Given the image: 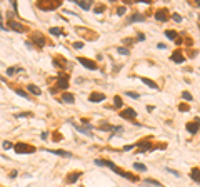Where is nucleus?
Segmentation results:
<instances>
[{"instance_id":"nucleus-1","label":"nucleus","mask_w":200,"mask_h":187,"mask_svg":"<svg viewBox=\"0 0 200 187\" xmlns=\"http://www.w3.org/2000/svg\"><path fill=\"white\" fill-rule=\"evenodd\" d=\"M95 164L97 166H107V167H110L113 172H117L120 177H123V179H128V181H139V177H135V176H132V174H128V172H125V171H122V169H118L117 166H113L112 162H108V161H102V159H97L95 161Z\"/></svg>"},{"instance_id":"nucleus-2","label":"nucleus","mask_w":200,"mask_h":187,"mask_svg":"<svg viewBox=\"0 0 200 187\" xmlns=\"http://www.w3.org/2000/svg\"><path fill=\"white\" fill-rule=\"evenodd\" d=\"M15 152H17V154H33V152H35V147L20 142V144H17V146H15Z\"/></svg>"},{"instance_id":"nucleus-3","label":"nucleus","mask_w":200,"mask_h":187,"mask_svg":"<svg viewBox=\"0 0 200 187\" xmlns=\"http://www.w3.org/2000/svg\"><path fill=\"white\" fill-rule=\"evenodd\" d=\"M78 62L82 64L85 69H88V70H95L97 69V64L93 62V60H90V59H85V57H78Z\"/></svg>"},{"instance_id":"nucleus-4","label":"nucleus","mask_w":200,"mask_h":187,"mask_svg":"<svg viewBox=\"0 0 200 187\" xmlns=\"http://www.w3.org/2000/svg\"><path fill=\"white\" fill-rule=\"evenodd\" d=\"M200 129V119L197 117V119L194 120V122H190V124H187V130H189L190 134H197Z\"/></svg>"},{"instance_id":"nucleus-5","label":"nucleus","mask_w":200,"mask_h":187,"mask_svg":"<svg viewBox=\"0 0 200 187\" xmlns=\"http://www.w3.org/2000/svg\"><path fill=\"white\" fill-rule=\"evenodd\" d=\"M155 19L159 22H165L167 19H169V12L165 10V9H160V10L155 12Z\"/></svg>"},{"instance_id":"nucleus-6","label":"nucleus","mask_w":200,"mask_h":187,"mask_svg":"<svg viewBox=\"0 0 200 187\" xmlns=\"http://www.w3.org/2000/svg\"><path fill=\"white\" fill-rule=\"evenodd\" d=\"M120 117H122V119H132L133 120L137 117V112L133 109H127V110H123V112H120Z\"/></svg>"},{"instance_id":"nucleus-7","label":"nucleus","mask_w":200,"mask_h":187,"mask_svg":"<svg viewBox=\"0 0 200 187\" xmlns=\"http://www.w3.org/2000/svg\"><path fill=\"white\" fill-rule=\"evenodd\" d=\"M60 5V2H53V4H43V2H38V7L42 10H53L57 7Z\"/></svg>"},{"instance_id":"nucleus-8","label":"nucleus","mask_w":200,"mask_h":187,"mask_svg":"<svg viewBox=\"0 0 200 187\" xmlns=\"http://www.w3.org/2000/svg\"><path fill=\"white\" fill-rule=\"evenodd\" d=\"M9 27H10V29H14L15 32H23V30H25V27L22 25V24H19V22H15V20L9 22Z\"/></svg>"},{"instance_id":"nucleus-9","label":"nucleus","mask_w":200,"mask_h":187,"mask_svg":"<svg viewBox=\"0 0 200 187\" xmlns=\"http://www.w3.org/2000/svg\"><path fill=\"white\" fill-rule=\"evenodd\" d=\"M58 87H60V89H67V87H68V77H67L65 74H62L60 77H58Z\"/></svg>"},{"instance_id":"nucleus-10","label":"nucleus","mask_w":200,"mask_h":187,"mask_svg":"<svg viewBox=\"0 0 200 187\" xmlns=\"http://www.w3.org/2000/svg\"><path fill=\"white\" fill-rule=\"evenodd\" d=\"M103 99H105V95H103V94H98V92H93L92 95L88 97V100H90V102H102Z\"/></svg>"},{"instance_id":"nucleus-11","label":"nucleus","mask_w":200,"mask_h":187,"mask_svg":"<svg viewBox=\"0 0 200 187\" xmlns=\"http://www.w3.org/2000/svg\"><path fill=\"white\" fill-rule=\"evenodd\" d=\"M172 60H174L175 64H182V62H185V57L180 52H174L172 54Z\"/></svg>"},{"instance_id":"nucleus-12","label":"nucleus","mask_w":200,"mask_h":187,"mask_svg":"<svg viewBox=\"0 0 200 187\" xmlns=\"http://www.w3.org/2000/svg\"><path fill=\"white\" fill-rule=\"evenodd\" d=\"M144 20V15H140V14H133V15H130L127 19L128 24H133V22H142Z\"/></svg>"},{"instance_id":"nucleus-13","label":"nucleus","mask_w":200,"mask_h":187,"mask_svg":"<svg viewBox=\"0 0 200 187\" xmlns=\"http://www.w3.org/2000/svg\"><path fill=\"white\" fill-rule=\"evenodd\" d=\"M75 4H77L80 9H83V10H88V9L92 7V4H90V2H83V0H77Z\"/></svg>"},{"instance_id":"nucleus-14","label":"nucleus","mask_w":200,"mask_h":187,"mask_svg":"<svg viewBox=\"0 0 200 187\" xmlns=\"http://www.w3.org/2000/svg\"><path fill=\"white\" fill-rule=\"evenodd\" d=\"M27 89H28V92L33 94V95H40V94H42V90L37 87V85H33V84H30V85H28Z\"/></svg>"},{"instance_id":"nucleus-15","label":"nucleus","mask_w":200,"mask_h":187,"mask_svg":"<svg viewBox=\"0 0 200 187\" xmlns=\"http://www.w3.org/2000/svg\"><path fill=\"white\" fill-rule=\"evenodd\" d=\"M190 177L194 179V181H197V182H200V169H192V172H190Z\"/></svg>"},{"instance_id":"nucleus-16","label":"nucleus","mask_w":200,"mask_h":187,"mask_svg":"<svg viewBox=\"0 0 200 187\" xmlns=\"http://www.w3.org/2000/svg\"><path fill=\"white\" fill-rule=\"evenodd\" d=\"M149 149H152V144H150V142H140L139 144V152L149 151Z\"/></svg>"},{"instance_id":"nucleus-17","label":"nucleus","mask_w":200,"mask_h":187,"mask_svg":"<svg viewBox=\"0 0 200 187\" xmlns=\"http://www.w3.org/2000/svg\"><path fill=\"white\" fill-rule=\"evenodd\" d=\"M62 100H63V102H65V104H73V95L72 94H63V95H62Z\"/></svg>"},{"instance_id":"nucleus-18","label":"nucleus","mask_w":200,"mask_h":187,"mask_svg":"<svg viewBox=\"0 0 200 187\" xmlns=\"http://www.w3.org/2000/svg\"><path fill=\"white\" fill-rule=\"evenodd\" d=\"M140 80H142V82H144L145 85H149V87H152V89H159V85H157V84H155L154 80H150V79H145V77H142V79H140Z\"/></svg>"},{"instance_id":"nucleus-19","label":"nucleus","mask_w":200,"mask_h":187,"mask_svg":"<svg viewBox=\"0 0 200 187\" xmlns=\"http://www.w3.org/2000/svg\"><path fill=\"white\" fill-rule=\"evenodd\" d=\"M82 176V174H80V172H72V174H70V176L67 177V182H70V184H72V182H75L78 179V177Z\"/></svg>"},{"instance_id":"nucleus-20","label":"nucleus","mask_w":200,"mask_h":187,"mask_svg":"<svg viewBox=\"0 0 200 187\" xmlns=\"http://www.w3.org/2000/svg\"><path fill=\"white\" fill-rule=\"evenodd\" d=\"M52 154H55V156H62V157H72L70 152H65V151H52Z\"/></svg>"},{"instance_id":"nucleus-21","label":"nucleus","mask_w":200,"mask_h":187,"mask_svg":"<svg viewBox=\"0 0 200 187\" xmlns=\"http://www.w3.org/2000/svg\"><path fill=\"white\" fill-rule=\"evenodd\" d=\"M145 184H147V186H154V187H164L160 182L154 181V179H147V181H145Z\"/></svg>"},{"instance_id":"nucleus-22","label":"nucleus","mask_w":200,"mask_h":187,"mask_svg":"<svg viewBox=\"0 0 200 187\" xmlns=\"http://www.w3.org/2000/svg\"><path fill=\"white\" fill-rule=\"evenodd\" d=\"M165 37H169L170 40H177V32H174V30H167V32H165Z\"/></svg>"},{"instance_id":"nucleus-23","label":"nucleus","mask_w":200,"mask_h":187,"mask_svg":"<svg viewBox=\"0 0 200 187\" xmlns=\"http://www.w3.org/2000/svg\"><path fill=\"white\" fill-rule=\"evenodd\" d=\"M33 37L37 39V45H38V47H43V44H45V40H43V37H42L40 34H35Z\"/></svg>"},{"instance_id":"nucleus-24","label":"nucleus","mask_w":200,"mask_h":187,"mask_svg":"<svg viewBox=\"0 0 200 187\" xmlns=\"http://www.w3.org/2000/svg\"><path fill=\"white\" fill-rule=\"evenodd\" d=\"M98 129H100V130H113V127L110 124H105V122H103V124L98 125Z\"/></svg>"},{"instance_id":"nucleus-25","label":"nucleus","mask_w":200,"mask_h":187,"mask_svg":"<svg viewBox=\"0 0 200 187\" xmlns=\"http://www.w3.org/2000/svg\"><path fill=\"white\" fill-rule=\"evenodd\" d=\"M133 167H135L137 171H140V172H145V171H147V167H145L144 164H139V162H135V164H133Z\"/></svg>"},{"instance_id":"nucleus-26","label":"nucleus","mask_w":200,"mask_h":187,"mask_svg":"<svg viewBox=\"0 0 200 187\" xmlns=\"http://www.w3.org/2000/svg\"><path fill=\"white\" fill-rule=\"evenodd\" d=\"M113 104H115V107H117V109H122V105H123V104H122V99H120L118 95L113 99Z\"/></svg>"},{"instance_id":"nucleus-27","label":"nucleus","mask_w":200,"mask_h":187,"mask_svg":"<svg viewBox=\"0 0 200 187\" xmlns=\"http://www.w3.org/2000/svg\"><path fill=\"white\" fill-rule=\"evenodd\" d=\"M117 52H118V54H122V55H128V54H130V52H128V49H127V47H118V49H117Z\"/></svg>"},{"instance_id":"nucleus-28","label":"nucleus","mask_w":200,"mask_h":187,"mask_svg":"<svg viewBox=\"0 0 200 187\" xmlns=\"http://www.w3.org/2000/svg\"><path fill=\"white\" fill-rule=\"evenodd\" d=\"M50 34H52V35H60L62 30H60V29H57V27H52V29H50Z\"/></svg>"},{"instance_id":"nucleus-29","label":"nucleus","mask_w":200,"mask_h":187,"mask_svg":"<svg viewBox=\"0 0 200 187\" xmlns=\"http://www.w3.org/2000/svg\"><path fill=\"white\" fill-rule=\"evenodd\" d=\"M182 99L187 100V102H190V100H192V95H190L189 92H182Z\"/></svg>"},{"instance_id":"nucleus-30","label":"nucleus","mask_w":200,"mask_h":187,"mask_svg":"<svg viewBox=\"0 0 200 187\" xmlns=\"http://www.w3.org/2000/svg\"><path fill=\"white\" fill-rule=\"evenodd\" d=\"M19 70H20V69H17V67H10L9 70H7V74H9V75H14V74L19 72Z\"/></svg>"},{"instance_id":"nucleus-31","label":"nucleus","mask_w":200,"mask_h":187,"mask_svg":"<svg viewBox=\"0 0 200 187\" xmlns=\"http://www.w3.org/2000/svg\"><path fill=\"white\" fill-rule=\"evenodd\" d=\"M17 94H19L20 97H25V99H30V95H27V94L23 92V90H20V89H17Z\"/></svg>"},{"instance_id":"nucleus-32","label":"nucleus","mask_w":200,"mask_h":187,"mask_svg":"<svg viewBox=\"0 0 200 187\" xmlns=\"http://www.w3.org/2000/svg\"><path fill=\"white\" fill-rule=\"evenodd\" d=\"M125 95H128V97H132V99H139V94H135V92H127Z\"/></svg>"},{"instance_id":"nucleus-33","label":"nucleus","mask_w":200,"mask_h":187,"mask_svg":"<svg viewBox=\"0 0 200 187\" xmlns=\"http://www.w3.org/2000/svg\"><path fill=\"white\" fill-rule=\"evenodd\" d=\"M125 10H127L125 7H118V9H117V14H118V15H123V14H125Z\"/></svg>"},{"instance_id":"nucleus-34","label":"nucleus","mask_w":200,"mask_h":187,"mask_svg":"<svg viewBox=\"0 0 200 187\" xmlns=\"http://www.w3.org/2000/svg\"><path fill=\"white\" fill-rule=\"evenodd\" d=\"M172 19H174L175 22H182V17H180L179 14H174V15H172Z\"/></svg>"},{"instance_id":"nucleus-35","label":"nucleus","mask_w":200,"mask_h":187,"mask_svg":"<svg viewBox=\"0 0 200 187\" xmlns=\"http://www.w3.org/2000/svg\"><path fill=\"white\" fill-rule=\"evenodd\" d=\"M179 109L182 110V112H187V110H189V105H185V104H182V105H179Z\"/></svg>"},{"instance_id":"nucleus-36","label":"nucleus","mask_w":200,"mask_h":187,"mask_svg":"<svg viewBox=\"0 0 200 187\" xmlns=\"http://www.w3.org/2000/svg\"><path fill=\"white\" fill-rule=\"evenodd\" d=\"M73 47H75V49H82V47H83V42H75V44H73Z\"/></svg>"},{"instance_id":"nucleus-37","label":"nucleus","mask_w":200,"mask_h":187,"mask_svg":"<svg viewBox=\"0 0 200 187\" xmlns=\"http://www.w3.org/2000/svg\"><path fill=\"white\" fill-rule=\"evenodd\" d=\"M103 9H105V7H97V9H95V14H100V12H103Z\"/></svg>"},{"instance_id":"nucleus-38","label":"nucleus","mask_w":200,"mask_h":187,"mask_svg":"<svg viewBox=\"0 0 200 187\" xmlns=\"http://www.w3.org/2000/svg\"><path fill=\"white\" fill-rule=\"evenodd\" d=\"M15 117L17 119H20V117H30V114H17Z\"/></svg>"},{"instance_id":"nucleus-39","label":"nucleus","mask_w":200,"mask_h":187,"mask_svg":"<svg viewBox=\"0 0 200 187\" xmlns=\"http://www.w3.org/2000/svg\"><path fill=\"white\" fill-rule=\"evenodd\" d=\"M10 147H12L10 142H4V149H10Z\"/></svg>"},{"instance_id":"nucleus-40","label":"nucleus","mask_w":200,"mask_h":187,"mask_svg":"<svg viewBox=\"0 0 200 187\" xmlns=\"http://www.w3.org/2000/svg\"><path fill=\"white\" fill-rule=\"evenodd\" d=\"M167 172H170V174H174V176H179V172L174 171V169H167Z\"/></svg>"},{"instance_id":"nucleus-41","label":"nucleus","mask_w":200,"mask_h":187,"mask_svg":"<svg viewBox=\"0 0 200 187\" xmlns=\"http://www.w3.org/2000/svg\"><path fill=\"white\" fill-rule=\"evenodd\" d=\"M137 39H139V40H145V35H144V34H139V35H137Z\"/></svg>"},{"instance_id":"nucleus-42","label":"nucleus","mask_w":200,"mask_h":187,"mask_svg":"<svg viewBox=\"0 0 200 187\" xmlns=\"http://www.w3.org/2000/svg\"><path fill=\"white\" fill-rule=\"evenodd\" d=\"M132 39H125V40H123V44H125V45H127V44H132Z\"/></svg>"},{"instance_id":"nucleus-43","label":"nucleus","mask_w":200,"mask_h":187,"mask_svg":"<svg viewBox=\"0 0 200 187\" xmlns=\"http://www.w3.org/2000/svg\"><path fill=\"white\" fill-rule=\"evenodd\" d=\"M47 137H48V134H47V132H43V134H42V135H40V139H43V140H45V139H47Z\"/></svg>"},{"instance_id":"nucleus-44","label":"nucleus","mask_w":200,"mask_h":187,"mask_svg":"<svg viewBox=\"0 0 200 187\" xmlns=\"http://www.w3.org/2000/svg\"><path fill=\"white\" fill-rule=\"evenodd\" d=\"M197 5H199V7H200V0H197Z\"/></svg>"}]
</instances>
